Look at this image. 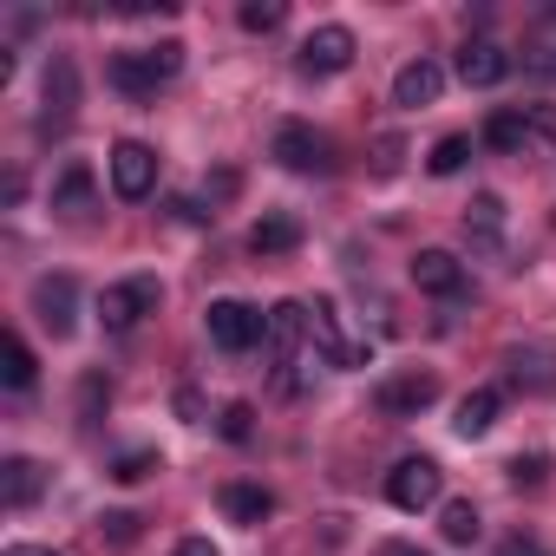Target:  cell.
I'll list each match as a JSON object with an SVG mask.
<instances>
[{
    "instance_id": "1",
    "label": "cell",
    "mask_w": 556,
    "mask_h": 556,
    "mask_svg": "<svg viewBox=\"0 0 556 556\" xmlns=\"http://www.w3.org/2000/svg\"><path fill=\"white\" fill-rule=\"evenodd\" d=\"M112 86L125 99H157V86H170L184 73V40H157V47H131V53H112Z\"/></svg>"
},
{
    "instance_id": "2",
    "label": "cell",
    "mask_w": 556,
    "mask_h": 556,
    "mask_svg": "<svg viewBox=\"0 0 556 556\" xmlns=\"http://www.w3.org/2000/svg\"><path fill=\"white\" fill-rule=\"evenodd\" d=\"M157 302H164L157 275H125V282H112V289L99 295V321H105L112 334H131L144 315H157Z\"/></svg>"
},
{
    "instance_id": "3",
    "label": "cell",
    "mask_w": 556,
    "mask_h": 556,
    "mask_svg": "<svg viewBox=\"0 0 556 556\" xmlns=\"http://www.w3.org/2000/svg\"><path fill=\"white\" fill-rule=\"evenodd\" d=\"M268 157L282 164V170H295V177H328L334 170V144L315 125H282L275 144H268Z\"/></svg>"
},
{
    "instance_id": "4",
    "label": "cell",
    "mask_w": 556,
    "mask_h": 556,
    "mask_svg": "<svg viewBox=\"0 0 556 556\" xmlns=\"http://www.w3.org/2000/svg\"><path fill=\"white\" fill-rule=\"evenodd\" d=\"M203 328H210V341H216L223 354H249V348H262L268 315H262V308H249V302H210Z\"/></svg>"
},
{
    "instance_id": "5",
    "label": "cell",
    "mask_w": 556,
    "mask_h": 556,
    "mask_svg": "<svg viewBox=\"0 0 556 556\" xmlns=\"http://www.w3.org/2000/svg\"><path fill=\"white\" fill-rule=\"evenodd\" d=\"M308 341H315V354H321L328 367H367V361H374L367 341H348V334H341V315H334L328 295L308 302Z\"/></svg>"
},
{
    "instance_id": "6",
    "label": "cell",
    "mask_w": 556,
    "mask_h": 556,
    "mask_svg": "<svg viewBox=\"0 0 556 556\" xmlns=\"http://www.w3.org/2000/svg\"><path fill=\"white\" fill-rule=\"evenodd\" d=\"M439 491H445V471H439L432 458H400V465L387 471V497H393V510H432Z\"/></svg>"
},
{
    "instance_id": "7",
    "label": "cell",
    "mask_w": 556,
    "mask_h": 556,
    "mask_svg": "<svg viewBox=\"0 0 556 556\" xmlns=\"http://www.w3.org/2000/svg\"><path fill=\"white\" fill-rule=\"evenodd\" d=\"M112 190L125 197V203H144L151 190H157V151L151 144H138V138H125V144H112Z\"/></svg>"
},
{
    "instance_id": "8",
    "label": "cell",
    "mask_w": 556,
    "mask_h": 556,
    "mask_svg": "<svg viewBox=\"0 0 556 556\" xmlns=\"http://www.w3.org/2000/svg\"><path fill=\"white\" fill-rule=\"evenodd\" d=\"M354 27H341V21H328V27H315L308 40H302V73H315V79H328V73H348L354 66Z\"/></svg>"
},
{
    "instance_id": "9",
    "label": "cell",
    "mask_w": 556,
    "mask_h": 556,
    "mask_svg": "<svg viewBox=\"0 0 556 556\" xmlns=\"http://www.w3.org/2000/svg\"><path fill=\"white\" fill-rule=\"evenodd\" d=\"M432 400H439V380H432V374H419V367H413V374L380 380V393H374V406H380L387 419H419Z\"/></svg>"
},
{
    "instance_id": "10",
    "label": "cell",
    "mask_w": 556,
    "mask_h": 556,
    "mask_svg": "<svg viewBox=\"0 0 556 556\" xmlns=\"http://www.w3.org/2000/svg\"><path fill=\"white\" fill-rule=\"evenodd\" d=\"M73 308H79V282H73V275H40V282H34V315H40V328L53 341L73 334Z\"/></svg>"
},
{
    "instance_id": "11",
    "label": "cell",
    "mask_w": 556,
    "mask_h": 556,
    "mask_svg": "<svg viewBox=\"0 0 556 556\" xmlns=\"http://www.w3.org/2000/svg\"><path fill=\"white\" fill-rule=\"evenodd\" d=\"M413 289H426L439 302H458L465 295V262L452 249H419L413 255Z\"/></svg>"
},
{
    "instance_id": "12",
    "label": "cell",
    "mask_w": 556,
    "mask_h": 556,
    "mask_svg": "<svg viewBox=\"0 0 556 556\" xmlns=\"http://www.w3.org/2000/svg\"><path fill=\"white\" fill-rule=\"evenodd\" d=\"M504 73H510V53H504L497 40H465V47H458V79H465L471 92L504 86Z\"/></svg>"
},
{
    "instance_id": "13",
    "label": "cell",
    "mask_w": 556,
    "mask_h": 556,
    "mask_svg": "<svg viewBox=\"0 0 556 556\" xmlns=\"http://www.w3.org/2000/svg\"><path fill=\"white\" fill-rule=\"evenodd\" d=\"M465 236H471L478 255H504V197L497 190H478L465 203Z\"/></svg>"
},
{
    "instance_id": "14",
    "label": "cell",
    "mask_w": 556,
    "mask_h": 556,
    "mask_svg": "<svg viewBox=\"0 0 556 556\" xmlns=\"http://www.w3.org/2000/svg\"><path fill=\"white\" fill-rule=\"evenodd\" d=\"M302 334H308V302H275V308H268V334H262V348H268L275 361H295Z\"/></svg>"
},
{
    "instance_id": "15",
    "label": "cell",
    "mask_w": 556,
    "mask_h": 556,
    "mask_svg": "<svg viewBox=\"0 0 556 556\" xmlns=\"http://www.w3.org/2000/svg\"><path fill=\"white\" fill-rule=\"evenodd\" d=\"M439 92H445V73H439L432 60H413V66H400V79H393V105H400V112L439 105Z\"/></svg>"
},
{
    "instance_id": "16",
    "label": "cell",
    "mask_w": 556,
    "mask_h": 556,
    "mask_svg": "<svg viewBox=\"0 0 556 556\" xmlns=\"http://www.w3.org/2000/svg\"><path fill=\"white\" fill-rule=\"evenodd\" d=\"M40 491H47V465L40 458H8L0 465V504L8 510H27Z\"/></svg>"
},
{
    "instance_id": "17",
    "label": "cell",
    "mask_w": 556,
    "mask_h": 556,
    "mask_svg": "<svg viewBox=\"0 0 556 556\" xmlns=\"http://www.w3.org/2000/svg\"><path fill=\"white\" fill-rule=\"evenodd\" d=\"M249 249L268 262V255H295L302 249V216H289V210H275V216H262L255 229H249Z\"/></svg>"
},
{
    "instance_id": "18",
    "label": "cell",
    "mask_w": 556,
    "mask_h": 556,
    "mask_svg": "<svg viewBox=\"0 0 556 556\" xmlns=\"http://www.w3.org/2000/svg\"><path fill=\"white\" fill-rule=\"evenodd\" d=\"M497 413H504V393H497V387H478V393H465V400H458L452 432H458V439H484V432L497 426Z\"/></svg>"
},
{
    "instance_id": "19",
    "label": "cell",
    "mask_w": 556,
    "mask_h": 556,
    "mask_svg": "<svg viewBox=\"0 0 556 556\" xmlns=\"http://www.w3.org/2000/svg\"><path fill=\"white\" fill-rule=\"evenodd\" d=\"M504 367H510V387H517V393H556V354H543V348H517Z\"/></svg>"
},
{
    "instance_id": "20",
    "label": "cell",
    "mask_w": 556,
    "mask_h": 556,
    "mask_svg": "<svg viewBox=\"0 0 556 556\" xmlns=\"http://www.w3.org/2000/svg\"><path fill=\"white\" fill-rule=\"evenodd\" d=\"M73 105H79V66H73L66 53H53V66H47V118L66 125Z\"/></svg>"
},
{
    "instance_id": "21",
    "label": "cell",
    "mask_w": 556,
    "mask_h": 556,
    "mask_svg": "<svg viewBox=\"0 0 556 556\" xmlns=\"http://www.w3.org/2000/svg\"><path fill=\"white\" fill-rule=\"evenodd\" d=\"M92 197H99V177H92L86 164H66V170L53 177V210H60V216H86Z\"/></svg>"
},
{
    "instance_id": "22",
    "label": "cell",
    "mask_w": 556,
    "mask_h": 556,
    "mask_svg": "<svg viewBox=\"0 0 556 556\" xmlns=\"http://www.w3.org/2000/svg\"><path fill=\"white\" fill-rule=\"evenodd\" d=\"M268 510H275V491H262V484H223V517H229V523L255 530Z\"/></svg>"
},
{
    "instance_id": "23",
    "label": "cell",
    "mask_w": 556,
    "mask_h": 556,
    "mask_svg": "<svg viewBox=\"0 0 556 556\" xmlns=\"http://www.w3.org/2000/svg\"><path fill=\"white\" fill-rule=\"evenodd\" d=\"M484 144H491V151H504V157H517V151L530 144V118H523V105L491 112V118H484Z\"/></svg>"
},
{
    "instance_id": "24",
    "label": "cell",
    "mask_w": 556,
    "mask_h": 556,
    "mask_svg": "<svg viewBox=\"0 0 556 556\" xmlns=\"http://www.w3.org/2000/svg\"><path fill=\"white\" fill-rule=\"evenodd\" d=\"M439 530H445V543L471 549V543H478V530H484V523H478V504H471V497H452V504H445V517H439Z\"/></svg>"
},
{
    "instance_id": "25",
    "label": "cell",
    "mask_w": 556,
    "mask_h": 556,
    "mask_svg": "<svg viewBox=\"0 0 556 556\" xmlns=\"http://www.w3.org/2000/svg\"><path fill=\"white\" fill-rule=\"evenodd\" d=\"M523 66H530L536 79H556V0L543 8V34H536V47L523 53Z\"/></svg>"
},
{
    "instance_id": "26",
    "label": "cell",
    "mask_w": 556,
    "mask_h": 556,
    "mask_svg": "<svg viewBox=\"0 0 556 556\" xmlns=\"http://www.w3.org/2000/svg\"><path fill=\"white\" fill-rule=\"evenodd\" d=\"M465 164H471V138H458V131H452V138H439V144H432V157H426V170H432V177H458Z\"/></svg>"
},
{
    "instance_id": "27",
    "label": "cell",
    "mask_w": 556,
    "mask_h": 556,
    "mask_svg": "<svg viewBox=\"0 0 556 556\" xmlns=\"http://www.w3.org/2000/svg\"><path fill=\"white\" fill-rule=\"evenodd\" d=\"M0 374H8V387H14V393H27V387H34L40 361H34V348H27L21 334H8V367H0Z\"/></svg>"
},
{
    "instance_id": "28",
    "label": "cell",
    "mask_w": 556,
    "mask_h": 556,
    "mask_svg": "<svg viewBox=\"0 0 556 556\" xmlns=\"http://www.w3.org/2000/svg\"><path fill=\"white\" fill-rule=\"evenodd\" d=\"M242 34H275V27H282L289 21V8H282V0H242Z\"/></svg>"
},
{
    "instance_id": "29",
    "label": "cell",
    "mask_w": 556,
    "mask_h": 556,
    "mask_svg": "<svg viewBox=\"0 0 556 556\" xmlns=\"http://www.w3.org/2000/svg\"><path fill=\"white\" fill-rule=\"evenodd\" d=\"M216 432H223L229 445H249V432H255V406H249V400H229V406L216 413Z\"/></svg>"
},
{
    "instance_id": "30",
    "label": "cell",
    "mask_w": 556,
    "mask_h": 556,
    "mask_svg": "<svg viewBox=\"0 0 556 556\" xmlns=\"http://www.w3.org/2000/svg\"><path fill=\"white\" fill-rule=\"evenodd\" d=\"M151 471H164V458H157V452H144V445H138V452H118V458H112V478H118V484H144Z\"/></svg>"
},
{
    "instance_id": "31",
    "label": "cell",
    "mask_w": 556,
    "mask_h": 556,
    "mask_svg": "<svg viewBox=\"0 0 556 556\" xmlns=\"http://www.w3.org/2000/svg\"><path fill=\"white\" fill-rule=\"evenodd\" d=\"M549 478V458L543 452H517L510 458V484H543Z\"/></svg>"
},
{
    "instance_id": "32",
    "label": "cell",
    "mask_w": 556,
    "mask_h": 556,
    "mask_svg": "<svg viewBox=\"0 0 556 556\" xmlns=\"http://www.w3.org/2000/svg\"><path fill=\"white\" fill-rule=\"evenodd\" d=\"M530 118V144H556V105H523Z\"/></svg>"
},
{
    "instance_id": "33",
    "label": "cell",
    "mask_w": 556,
    "mask_h": 556,
    "mask_svg": "<svg viewBox=\"0 0 556 556\" xmlns=\"http://www.w3.org/2000/svg\"><path fill=\"white\" fill-rule=\"evenodd\" d=\"M400 157H406V144H400V138L387 131V138L374 144V170H380V177H393V170H400Z\"/></svg>"
},
{
    "instance_id": "34",
    "label": "cell",
    "mask_w": 556,
    "mask_h": 556,
    "mask_svg": "<svg viewBox=\"0 0 556 556\" xmlns=\"http://www.w3.org/2000/svg\"><path fill=\"white\" fill-rule=\"evenodd\" d=\"M99 400H112V387H105L99 374H86V387H79V413L92 419V413H99Z\"/></svg>"
},
{
    "instance_id": "35",
    "label": "cell",
    "mask_w": 556,
    "mask_h": 556,
    "mask_svg": "<svg viewBox=\"0 0 556 556\" xmlns=\"http://www.w3.org/2000/svg\"><path fill=\"white\" fill-rule=\"evenodd\" d=\"M99 530H105L112 543H131V536H138V517H131V510H112V517H105Z\"/></svg>"
},
{
    "instance_id": "36",
    "label": "cell",
    "mask_w": 556,
    "mask_h": 556,
    "mask_svg": "<svg viewBox=\"0 0 556 556\" xmlns=\"http://www.w3.org/2000/svg\"><path fill=\"white\" fill-rule=\"evenodd\" d=\"M170 556H223V549H216V543H210V536H184V543H177V549H170Z\"/></svg>"
},
{
    "instance_id": "37",
    "label": "cell",
    "mask_w": 556,
    "mask_h": 556,
    "mask_svg": "<svg viewBox=\"0 0 556 556\" xmlns=\"http://www.w3.org/2000/svg\"><path fill=\"white\" fill-rule=\"evenodd\" d=\"M497 556H549V549H543V543H536V536H510V543H504V549H497Z\"/></svg>"
},
{
    "instance_id": "38",
    "label": "cell",
    "mask_w": 556,
    "mask_h": 556,
    "mask_svg": "<svg viewBox=\"0 0 556 556\" xmlns=\"http://www.w3.org/2000/svg\"><path fill=\"white\" fill-rule=\"evenodd\" d=\"M0 556H53V549H40V543H8Z\"/></svg>"
},
{
    "instance_id": "39",
    "label": "cell",
    "mask_w": 556,
    "mask_h": 556,
    "mask_svg": "<svg viewBox=\"0 0 556 556\" xmlns=\"http://www.w3.org/2000/svg\"><path fill=\"white\" fill-rule=\"evenodd\" d=\"M380 556H426V549H413V543H387Z\"/></svg>"
}]
</instances>
